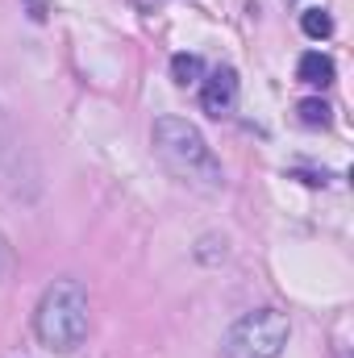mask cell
Instances as JSON below:
<instances>
[{
    "mask_svg": "<svg viewBox=\"0 0 354 358\" xmlns=\"http://www.w3.org/2000/svg\"><path fill=\"white\" fill-rule=\"evenodd\" d=\"M171 80H176L179 88L200 84V80H204V59H200V55H176V59H171Z\"/></svg>",
    "mask_w": 354,
    "mask_h": 358,
    "instance_id": "6",
    "label": "cell"
},
{
    "mask_svg": "<svg viewBox=\"0 0 354 358\" xmlns=\"http://www.w3.org/2000/svg\"><path fill=\"white\" fill-rule=\"evenodd\" d=\"M34 334L46 350L71 355L88 338V292L80 279H55L34 313Z\"/></svg>",
    "mask_w": 354,
    "mask_h": 358,
    "instance_id": "2",
    "label": "cell"
},
{
    "mask_svg": "<svg viewBox=\"0 0 354 358\" xmlns=\"http://www.w3.org/2000/svg\"><path fill=\"white\" fill-rule=\"evenodd\" d=\"M21 4H25V13H29L34 21H46V17H50V8H55L50 0H21Z\"/></svg>",
    "mask_w": 354,
    "mask_h": 358,
    "instance_id": "9",
    "label": "cell"
},
{
    "mask_svg": "<svg viewBox=\"0 0 354 358\" xmlns=\"http://www.w3.org/2000/svg\"><path fill=\"white\" fill-rule=\"evenodd\" d=\"M300 29H304L309 38H330V34H334V17H330L325 8H304V13H300Z\"/></svg>",
    "mask_w": 354,
    "mask_h": 358,
    "instance_id": "8",
    "label": "cell"
},
{
    "mask_svg": "<svg viewBox=\"0 0 354 358\" xmlns=\"http://www.w3.org/2000/svg\"><path fill=\"white\" fill-rule=\"evenodd\" d=\"M296 113H300V121H304V125H313V129H325V125L334 121V108H330L321 96L300 100V104H296Z\"/></svg>",
    "mask_w": 354,
    "mask_h": 358,
    "instance_id": "7",
    "label": "cell"
},
{
    "mask_svg": "<svg viewBox=\"0 0 354 358\" xmlns=\"http://www.w3.org/2000/svg\"><path fill=\"white\" fill-rule=\"evenodd\" d=\"M8 271H13V246H8L4 234H0V283L8 279Z\"/></svg>",
    "mask_w": 354,
    "mask_h": 358,
    "instance_id": "10",
    "label": "cell"
},
{
    "mask_svg": "<svg viewBox=\"0 0 354 358\" xmlns=\"http://www.w3.org/2000/svg\"><path fill=\"white\" fill-rule=\"evenodd\" d=\"M150 142H155L159 163H163L176 179H183L187 187L208 192V196L225 187V176H221L217 155L208 150L204 134H200L192 121H183V117H159L155 129H150Z\"/></svg>",
    "mask_w": 354,
    "mask_h": 358,
    "instance_id": "1",
    "label": "cell"
},
{
    "mask_svg": "<svg viewBox=\"0 0 354 358\" xmlns=\"http://www.w3.org/2000/svg\"><path fill=\"white\" fill-rule=\"evenodd\" d=\"M200 104H204V113L208 117H229L234 113V104H238V76L229 71V67H217L208 80H204V88H200Z\"/></svg>",
    "mask_w": 354,
    "mask_h": 358,
    "instance_id": "4",
    "label": "cell"
},
{
    "mask_svg": "<svg viewBox=\"0 0 354 358\" xmlns=\"http://www.w3.org/2000/svg\"><path fill=\"white\" fill-rule=\"evenodd\" d=\"M296 76H300V84H309V88H330V84H334V59L321 55V50H309V55L300 59Z\"/></svg>",
    "mask_w": 354,
    "mask_h": 358,
    "instance_id": "5",
    "label": "cell"
},
{
    "mask_svg": "<svg viewBox=\"0 0 354 358\" xmlns=\"http://www.w3.org/2000/svg\"><path fill=\"white\" fill-rule=\"evenodd\" d=\"M292 338V325L279 308H259V313H246L229 325L225 342H221V355L225 358H279L283 346Z\"/></svg>",
    "mask_w": 354,
    "mask_h": 358,
    "instance_id": "3",
    "label": "cell"
}]
</instances>
